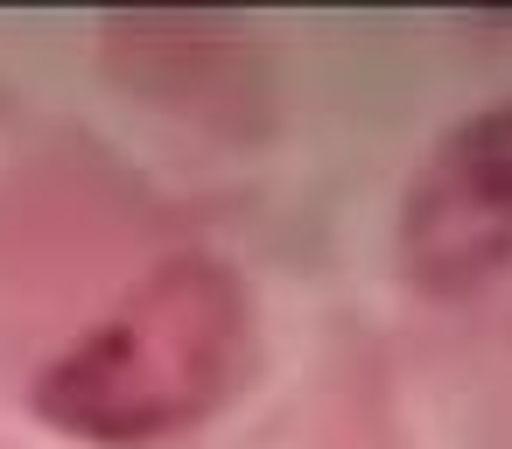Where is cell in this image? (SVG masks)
<instances>
[{"instance_id":"obj_1","label":"cell","mask_w":512,"mask_h":449,"mask_svg":"<svg viewBox=\"0 0 512 449\" xmlns=\"http://www.w3.org/2000/svg\"><path fill=\"white\" fill-rule=\"evenodd\" d=\"M400 246L428 288H484L512 267V106L463 120L435 148L407 197Z\"/></svg>"}]
</instances>
